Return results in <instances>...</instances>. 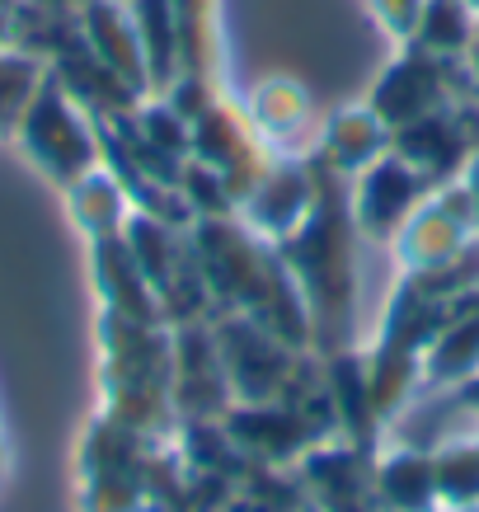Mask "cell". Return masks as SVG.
I'll return each mask as SVG.
<instances>
[{"label":"cell","mask_w":479,"mask_h":512,"mask_svg":"<svg viewBox=\"0 0 479 512\" xmlns=\"http://www.w3.org/2000/svg\"><path fill=\"white\" fill-rule=\"evenodd\" d=\"M188 240H193V254L202 264L212 306L221 301V311L259 320L292 348H306L315 339L306 296H301L292 268L273 240L249 231L240 217H198Z\"/></svg>","instance_id":"1"},{"label":"cell","mask_w":479,"mask_h":512,"mask_svg":"<svg viewBox=\"0 0 479 512\" xmlns=\"http://www.w3.org/2000/svg\"><path fill=\"white\" fill-rule=\"evenodd\" d=\"M339 179H343L339 170L315 160V207L278 245L296 287L306 296L310 329H315L320 343H343V334L353 325V292H357V268H353L357 221L353 207H348V188H339Z\"/></svg>","instance_id":"2"},{"label":"cell","mask_w":479,"mask_h":512,"mask_svg":"<svg viewBox=\"0 0 479 512\" xmlns=\"http://www.w3.org/2000/svg\"><path fill=\"white\" fill-rule=\"evenodd\" d=\"M104 339V414L155 437L174 419V334L146 320L104 311L99 320Z\"/></svg>","instance_id":"3"},{"label":"cell","mask_w":479,"mask_h":512,"mask_svg":"<svg viewBox=\"0 0 479 512\" xmlns=\"http://www.w3.org/2000/svg\"><path fill=\"white\" fill-rule=\"evenodd\" d=\"M15 137H19V146H24V156L62 188H71L80 174H90L104 165V137H99L90 109H85L52 71H47L38 94L29 99Z\"/></svg>","instance_id":"4"},{"label":"cell","mask_w":479,"mask_h":512,"mask_svg":"<svg viewBox=\"0 0 479 512\" xmlns=\"http://www.w3.org/2000/svg\"><path fill=\"white\" fill-rule=\"evenodd\" d=\"M85 512H155V451L151 437L99 414L80 442Z\"/></svg>","instance_id":"5"},{"label":"cell","mask_w":479,"mask_h":512,"mask_svg":"<svg viewBox=\"0 0 479 512\" xmlns=\"http://www.w3.org/2000/svg\"><path fill=\"white\" fill-rule=\"evenodd\" d=\"M212 329H217V348H221V362H226V376H231L235 400L240 404H263V400L296 404L292 386H301V357H296L301 348H292L268 325L249 320V315H235V311L212 315Z\"/></svg>","instance_id":"6"},{"label":"cell","mask_w":479,"mask_h":512,"mask_svg":"<svg viewBox=\"0 0 479 512\" xmlns=\"http://www.w3.org/2000/svg\"><path fill=\"white\" fill-rule=\"evenodd\" d=\"M475 240H479L475 202H470V188L456 179V184L433 188L428 198L418 202V212L404 221L390 245L400 254L404 273H428V268H442L451 259H461Z\"/></svg>","instance_id":"7"},{"label":"cell","mask_w":479,"mask_h":512,"mask_svg":"<svg viewBox=\"0 0 479 512\" xmlns=\"http://www.w3.org/2000/svg\"><path fill=\"white\" fill-rule=\"evenodd\" d=\"M433 179L423 170H414L404 156L386 151L381 160H371L362 174H353V188H348V207H353L357 235L362 240H376V245H390L400 226L418 212V202L433 193Z\"/></svg>","instance_id":"8"},{"label":"cell","mask_w":479,"mask_h":512,"mask_svg":"<svg viewBox=\"0 0 479 512\" xmlns=\"http://www.w3.org/2000/svg\"><path fill=\"white\" fill-rule=\"evenodd\" d=\"M235 404L212 320H184L174 329V419H221Z\"/></svg>","instance_id":"9"},{"label":"cell","mask_w":479,"mask_h":512,"mask_svg":"<svg viewBox=\"0 0 479 512\" xmlns=\"http://www.w3.org/2000/svg\"><path fill=\"white\" fill-rule=\"evenodd\" d=\"M193 160L212 165L226 179V188L235 193V202L245 198L249 188L263 179V170L273 165L268 156V141L259 137V127L249 123V113L231 109L212 99L207 109L193 118Z\"/></svg>","instance_id":"10"},{"label":"cell","mask_w":479,"mask_h":512,"mask_svg":"<svg viewBox=\"0 0 479 512\" xmlns=\"http://www.w3.org/2000/svg\"><path fill=\"white\" fill-rule=\"evenodd\" d=\"M226 433L235 437V447L245 451L249 461L263 466H287L301 461L315 442H325V428L310 414L306 404H287V400H263V404H240L235 400L226 414Z\"/></svg>","instance_id":"11"},{"label":"cell","mask_w":479,"mask_h":512,"mask_svg":"<svg viewBox=\"0 0 479 512\" xmlns=\"http://www.w3.org/2000/svg\"><path fill=\"white\" fill-rule=\"evenodd\" d=\"M456 57H433V52H423V47H409L404 57L386 66V76L376 80V90H371V109L376 118L395 132L404 123H418V118H428L437 109H451L447 99V66Z\"/></svg>","instance_id":"12"},{"label":"cell","mask_w":479,"mask_h":512,"mask_svg":"<svg viewBox=\"0 0 479 512\" xmlns=\"http://www.w3.org/2000/svg\"><path fill=\"white\" fill-rule=\"evenodd\" d=\"M315 207V160H273L263 179L240 198V221L263 240L282 245Z\"/></svg>","instance_id":"13"},{"label":"cell","mask_w":479,"mask_h":512,"mask_svg":"<svg viewBox=\"0 0 479 512\" xmlns=\"http://www.w3.org/2000/svg\"><path fill=\"white\" fill-rule=\"evenodd\" d=\"M296 475L306 484V498L320 503L325 512H381L376 503V466L367 461V451L343 442H315V447L296 461Z\"/></svg>","instance_id":"14"},{"label":"cell","mask_w":479,"mask_h":512,"mask_svg":"<svg viewBox=\"0 0 479 512\" xmlns=\"http://www.w3.org/2000/svg\"><path fill=\"white\" fill-rule=\"evenodd\" d=\"M80 38L99 62L109 66L113 76L123 80L127 90L146 94L151 90V71H146V52H141V33L137 19H132V5L127 0H80Z\"/></svg>","instance_id":"15"},{"label":"cell","mask_w":479,"mask_h":512,"mask_svg":"<svg viewBox=\"0 0 479 512\" xmlns=\"http://www.w3.org/2000/svg\"><path fill=\"white\" fill-rule=\"evenodd\" d=\"M390 151L404 156L414 170H423L433 184H442V179L465 174L470 156H475V141H470V132L461 127L456 109H437V113H428V118H418V123L395 127V132H390Z\"/></svg>","instance_id":"16"},{"label":"cell","mask_w":479,"mask_h":512,"mask_svg":"<svg viewBox=\"0 0 479 512\" xmlns=\"http://www.w3.org/2000/svg\"><path fill=\"white\" fill-rule=\"evenodd\" d=\"M94 287L104 296V311L127 315V320H146V325H160V296L146 282L141 264L132 259L123 231L118 235H99L94 240Z\"/></svg>","instance_id":"17"},{"label":"cell","mask_w":479,"mask_h":512,"mask_svg":"<svg viewBox=\"0 0 479 512\" xmlns=\"http://www.w3.org/2000/svg\"><path fill=\"white\" fill-rule=\"evenodd\" d=\"M470 376H479V287L456 301L447 325L437 329L433 343L423 348V381L428 386L456 390Z\"/></svg>","instance_id":"18"},{"label":"cell","mask_w":479,"mask_h":512,"mask_svg":"<svg viewBox=\"0 0 479 512\" xmlns=\"http://www.w3.org/2000/svg\"><path fill=\"white\" fill-rule=\"evenodd\" d=\"M390 151V127L376 118L371 104H357V109L334 113L320 132V160L329 170H339L343 179H353Z\"/></svg>","instance_id":"19"},{"label":"cell","mask_w":479,"mask_h":512,"mask_svg":"<svg viewBox=\"0 0 479 512\" xmlns=\"http://www.w3.org/2000/svg\"><path fill=\"white\" fill-rule=\"evenodd\" d=\"M376 503L381 512H437V475H433V451L423 447H395L376 461Z\"/></svg>","instance_id":"20"},{"label":"cell","mask_w":479,"mask_h":512,"mask_svg":"<svg viewBox=\"0 0 479 512\" xmlns=\"http://www.w3.org/2000/svg\"><path fill=\"white\" fill-rule=\"evenodd\" d=\"M141 33L151 90L165 94L174 80L184 76V52H179V0H127Z\"/></svg>","instance_id":"21"},{"label":"cell","mask_w":479,"mask_h":512,"mask_svg":"<svg viewBox=\"0 0 479 512\" xmlns=\"http://www.w3.org/2000/svg\"><path fill=\"white\" fill-rule=\"evenodd\" d=\"M66 198H71V217H76V226L90 240H99V235H118L127 226V217H132V198H127L123 179L113 170H90L80 174L76 184L66 188Z\"/></svg>","instance_id":"22"},{"label":"cell","mask_w":479,"mask_h":512,"mask_svg":"<svg viewBox=\"0 0 479 512\" xmlns=\"http://www.w3.org/2000/svg\"><path fill=\"white\" fill-rule=\"evenodd\" d=\"M249 123L259 127V137L268 141V146H278V141L296 137V132L310 123L306 90H301L296 80H287V76L263 80L259 90L249 94Z\"/></svg>","instance_id":"23"},{"label":"cell","mask_w":479,"mask_h":512,"mask_svg":"<svg viewBox=\"0 0 479 512\" xmlns=\"http://www.w3.org/2000/svg\"><path fill=\"white\" fill-rule=\"evenodd\" d=\"M479 38V15L465 0H423V15L409 43L433 52V57H465Z\"/></svg>","instance_id":"24"},{"label":"cell","mask_w":479,"mask_h":512,"mask_svg":"<svg viewBox=\"0 0 479 512\" xmlns=\"http://www.w3.org/2000/svg\"><path fill=\"white\" fill-rule=\"evenodd\" d=\"M310 498H306V484L301 475H287L282 466H254L235 480V494H231V508L226 512H301Z\"/></svg>","instance_id":"25"},{"label":"cell","mask_w":479,"mask_h":512,"mask_svg":"<svg viewBox=\"0 0 479 512\" xmlns=\"http://www.w3.org/2000/svg\"><path fill=\"white\" fill-rule=\"evenodd\" d=\"M433 475H437V498H442V508L479 503V437L433 447Z\"/></svg>","instance_id":"26"},{"label":"cell","mask_w":479,"mask_h":512,"mask_svg":"<svg viewBox=\"0 0 479 512\" xmlns=\"http://www.w3.org/2000/svg\"><path fill=\"white\" fill-rule=\"evenodd\" d=\"M47 66L24 47H0V132H15L29 99L43 85Z\"/></svg>","instance_id":"27"},{"label":"cell","mask_w":479,"mask_h":512,"mask_svg":"<svg viewBox=\"0 0 479 512\" xmlns=\"http://www.w3.org/2000/svg\"><path fill=\"white\" fill-rule=\"evenodd\" d=\"M371 10H376V19H381V29L390 38H414L423 0H371Z\"/></svg>","instance_id":"28"},{"label":"cell","mask_w":479,"mask_h":512,"mask_svg":"<svg viewBox=\"0 0 479 512\" xmlns=\"http://www.w3.org/2000/svg\"><path fill=\"white\" fill-rule=\"evenodd\" d=\"M451 395H456V404H461V409H470V414L479 419V376H470V381H465V386H456Z\"/></svg>","instance_id":"29"},{"label":"cell","mask_w":479,"mask_h":512,"mask_svg":"<svg viewBox=\"0 0 479 512\" xmlns=\"http://www.w3.org/2000/svg\"><path fill=\"white\" fill-rule=\"evenodd\" d=\"M461 184L470 188V202H475V217H479V146H475V156H470V165H465Z\"/></svg>","instance_id":"30"},{"label":"cell","mask_w":479,"mask_h":512,"mask_svg":"<svg viewBox=\"0 0 479 512\" xmlns=\"http://www.w3.org/2000/svg\"><path fill=\"white\" fill-rule=\"evenodd\" d=\"M0 47H15V15L0 10Z\"/></svg>","instance_id":"31"},{"label":"cell","mask_w":479,"mask_h":512,"mask_svg":"<svg viewBox=\"0 0 479 512\" xmlns=\"http://www.w3.org/2000/svg\"><path fill=\"white\" fill-rule=\"evenodd\" d=\"M10 475V447H5V437H0V480Z\"/></svg>","instance_id":"32"},{"label":"cell","mask_w":479,"mask_h":512,"mask_svg":"<svg viewBox=\"0 0 479 512\" xmlns=\"http://www.w3.org/2000/svg\"><path fill=\"white\" fill-rule=\"evenodd\" d=\"M0 10H5V15H15V10H19V0H0Z\"/></svg>","instance_id":"33"},{"label":"cell","mask_w":479,"mask_h":512,"mask_svg":"<svg viewBox=\"0 0 479 512\" xmlns=\"http://www.w3.org/2000/svg\"><path fill=\"white\" fill-rule=\"evenodd\" d=\"M437 512H479V503H465V508H437Z\"/></svg>","instance_id":"34"},{"label":"cell","mask_w":479,"mask_h":512,"mask_svg":"<svg viewBox=\"0 0 479 512\" xmlns=\"http://www.w3.org/2000/svg\"><path fill=\"white\" fill-rule=\"evenodd\" d=\"M301 512H325V508H320V503H306V508H301Z\"/></svg>","instance_id":"35"},{"label":"cell","mask_w":479,"mask_h":512,"mask_svg":"<svg viewBox=\"0 0 479 512\" xmlns=\"http://www.w3.org/2000/svg\"><path fill=\"white\" fill-rule=\"evenodd\" d=\"M465 5H470V10H475V15H479V0H465Z\"/></svg>","instance_id":"36"}]
</instances>
